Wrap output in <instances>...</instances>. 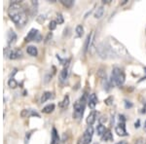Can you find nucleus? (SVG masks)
I'll return each instance as SVG.
<instances>
[{"label":"nucleus","instance_id":"obj_8","mask_svg":"<svg viewBox=\"0 0 146 144\" xmlns=\"http://www.w3.org/2000/svg\"><path fill=\"white\" fill-rule=\"evenodd\" d=\"M96 104H98V96H96V94H91L90 96H89V100H88L89 107L94 110Z\"/></svg>","mask_w":146,"mask_h":144},{"label":"nucleus","instance_id":"obj_12","mask_svg":"<svg viewBox=\"0 0 146 144\" xmlns=\"http://www.w3.org/2000/svg\"><path fill=\"white\" fill-rule=\"evenodd\" d=\"M68 73H69V71H68V67L67 66L63 67L62 70L60 73V81H62V82L66 81V79H67V77H68Z\"/></svg>","mask_w":146,"mask_h":144},{"label":"nucleus","instance_id":"obj_17","mask_svg":"<svg viewBox=\"0 0 146 144\" xmlns=\"http://www.w3.org/2000/svg\"><path fill=\"white\" fill-rule=\"evenodd\" d=\"M52 98H53V94H52L51 92H45V93L42 94L41 100H40V102L44 103V102H46L47 100H49Z\"/></svg>","mask_w":146,"mask_h":144},{"label":"nucleus","instance_id":"obj_28","mask_svg":"<svg viewBox=\"0 0 146 144\" xmlns=\"http://www.w3.org/2000/svg\"><path fill=\"white\" fill-rule=\"evenodd\" d=\"M135 144H146V139L143 137H139L135 140Z\"/></svg>","mask_w":146,"mask_h":144},{"label":"nucleus","instance_id":"obj_33","mask_svg":"<svg viewBox=\"0 0 146 144\" xmlns=\"http://www.w3.org/2000/svg\"><path fill=\"white\" fill-rule=\"evenodd\" d=\"M145 127H146V122H145Z\"/></svg>","mask_w":146,"mask_h":144},{"label":"nucleus","instance_id":"obj_27","mask_svg":"<svg viewBox=\"0 0 146 144\" xmlns=\"http://www.w3.org/2000/svg\"><path fill=\"white\" fill-rule=\"evenodd\" d=\"M104 103L106 105H112V103H113V96H109V98H105L104 100Z\"/></svg>","mask_w":146,"mask_h":144},{"label":"nucleus","instance_id":"obj_23","mask_svg":"<svg viewBox=\"0 0 146 144\" xmlns=\"http://www.w3.org/2000/svg\"><path fill=\"white\" fill-rule=\"evenodd\" d=\"M84 33V28L82 25H77L76 27V34L78 37H81Z\"/></svg>","mask_w":146,"mask_h":144},{"label":"nucleus","instance_id":"obj_31","mask_svg":"<svg viewBox=\"0 0 146 144\" xmlns=\"http://www.w3.org/2000/svg\"><path fill=\"white\" fill-rule=\"evenodd\" d=\"M139 120H137V122H135V127H139Z\"/></svg>","mask_w":146,"mask_h":144},{"label":"nucleus","instance_id":"obj_26","mask_svg":"<svg viewBox=\"0 0 146 144\" xmlns=\"http://www.w3.org/2000/svg\"><path fill=\"white\" fill-rule=\"evenodd\" d=\"M56 25H58V23H56V21H51L50 25H49V28H50V30H54V29H56Z\"/></svg>","mask_w":146,"mask_h":144},{"label":"nucleus","instance_id":"obj_16","mask_svg":"<svg viewBox=\"0 0 146 144\" xmlns=\"http://www.w3.org/2000/svg\"><path fill=\"white\" fill-rule=\"evenodd\" d=\"M92 36H93V33H90L88 36H87L86 41H85V44H84V54H86L87 51H88V49L90 48V45L92 42Z\"/></svg>","mask_w":146,"mask_h":144},{"label":"nucleus","instance_id":"obj_20","mask_svg":"<svg viewBox=\"0 0 146 144\" xmlns=\"http://www.w3.org/2000/svg\"><path fill=\"white\" fill-rule=\"evenodd\" d=\"M107 131V129L106 127H105L104 126H103V125H98V127H96V133H98V134L100 136H102L103 134L105 133V131Z\"/></svg>","mask_w":146,"mask_h":144},{"label":"nucleus","instance_id":"obj_25","mask_svg":"<svg viewBox=\"0 0 146 144\" xmlns=\"http://www.w3.org/2000/svg\"><path fill=\"white\" fill-rule=\"evenodd\" d=\"M56 23H58V25L63 23V17L62 14H58V15H56Z\"/></svg>","mask_w":146,"mask_h":144},{"label":"nucleus","instance_id":"obj_13","mask_svg":"<svg viewBox=\"0 0 146 144\" xmlns=\"http://www.w3.org/2000/svg\"><path fill=\"white\" fill-rule=\"evenodd\" d=\"M7 40H8V45L13 44L14 42L17 40V35H16L15 32L13 30H10L8 33V36H7Z\"/></svg>","mask_w":146,"mask_h":144},{"label":"nucleus","instance_id":"obj_5","mask_svg":"<svg viewBox=\"0 0 146 144\" xmlns=\"http://www.w3.org/2000/svg\"><path fill=\"white\" fill-rule=\"evenodd\" d=\"M93 135H94V129L92 126H89L87 127L86 131H85L81 140H80V144H90Z\"/></svg>","mask_w":146,"mask_h":144},{"label":"nucleus","instance_id":"obj_7","mask_svg":"<svg viewBox=\"0 0 146 144\" xmlns=\"http://www.w3.org/2000/svg\"><path fill=\"white\" fill-rule=\"evenodd\" d=\"M4 54H5L6 56H8V58H10V60H18V58H22V56H23L22 52L20 50H12L8 52V49H6Z\"/></svg>","mask_w":146,"mask_h":144},{"label":"nucleus","instance_id":"obj_21","mask_svg":"<svg viewBox=\"0 0 146 144\" xmlns=\"http://www.w3.org/2000/svg\"><path fill=\"white\" fill-rule=\"evenodd\" d=\"M103 13H104V9H103V7L102 6L98 7V8L96 9V13H95V18L96 19H100L103 16Z\"/></svg>","mask_w":146,"mask_h":144},{"label":"nucleus","instance_id":"obj_15","mask_svg":"<svg viewBox=\"0 0 146 144\" xmlns=\"http://www.w3.org/2000/svg\"><path fill=\"white\" fill-rule=\"evenodd\" d=\"M27 52L28 55L31 56H36L38 55V51H37V48L35 46H28L27 48Z\"/></svg>","mask_w":146,"mask_h":144},{"label":"nucleus","instance_id":"obj_1","mask_svg":"<svg viewBox=\"0 0 146 144\" xmlns=\"http://www.w3.org/2000/svg\"><path fill=\"white\" fill-rule=\"evenodd\" d=\"M9 17L18 27H23L27 22V14L19 1L13 2L8 10Z\"/></svg>","mask_w":146,"mask_h":144},{"label":"nucleus","instance_id":"obj_4","mask_svg":"<svg viewBox=\"0 0 146 144\" xmlns=\"http://www.w3.org/2000/svg\"><path fill=\"white\" fill-rule=\"evenodd\" d=\"M116 133L119 136H128L129 133L126 129V118L124 115H119V123L115 127Z\"/></svg>","mask_w":146,"mask_h":144},{"label":"nucleus","instance_id":"obj_10","mask_svg":"<svg viewBox=\"0 0 146 144\" xmlns=\"http://www.w3.org/2000/svg\"><path fill=\"white\" fill-rule=\"evenodd\" d=\"M96 118H98V112H96V110H93L90 114H89L88 118L86 119L87 124H88L89 126L94 125V124H95V122H96Z\"/></svg>","mask_w":146,"mask_h":144},{"label":"nucleus","instance_id":"obj_2","mask_svg":"<svg viewBox=\"0 0 146 144\" xmlns=\"http://www.w3.org/2000/svg\"><path fill=\"white\" fill-rule=\"evenodd\" d=\"M86 102H87V94H84L83 96H82L80 100H78L76 102L74 103V106H73V118L76 120H79L83 117L84 111H85V106H86Z\"/></svg>","mask_w":146,"mask_h":144},{"label":"nucleus","instance_id":"obj_11","mask_svg":"<svg viewBox=\"0 0 146 144\" xmlns=\"http://www.w3.org/2000/svg\"><path fill=\"white\" fill-rule=\"evenodd\" d=\"M60 143V136L56 131V127H53L52 129V139H51V144H58Z\"/></svg>","mask_w":146,"mask_h":144},{"label":"nucleus","instance_id":"obj_6","mask_svg":"<svg viewBox=\"0 0 146 144\" xmlns=\"http://www.w3.org/2000/svg\"><path fill=\"white\" fill-rule=\"evenodd\" d=\"M42 39V36L40 35L39 31L35 28H32L30 29V31L28 32V34L25 37V41L27 42H30V41H36V42H40Z\"/></svg>","mask_w":146,"mask_h":144},{"label":"nucleus","instance_id":"obj_30","mask_svg":"<svg viewBox=\"0 0 146 144\" xmlns=\"http://www.w3.org/2000/svg\"><path fill=\"white\" fill-rule=\"evenodd\" d=\"M107 121V118L106 116H102L101 117V119H100V123H101V125H102V123H104V122H106Z\"/></svg>","mask_w":146,"mask_h":144},{"label":"nucleus","instance_id":"obj_14","mask_svg":"<svg viewBox=\"0 0 146 144\" xmlns=\"http://www.w3.org/2000/svg\"><path fill=\"white\" fill-rule=\"evenodd\" d=\"M101 140L102 141H112L113 140V135H112L110 129H107V131H105V133L101 136Z\"/></svg>","mask_w":146,"mask_h":144},{"label":"nucleus","instance_id":"obj_3","mask_svg":"<svg viewBox=\"0 0 146 144\" xmlns=\"http://www.w3.org/2000/svg\"><path fill=\"white\" fill-rule=\"evenodd\" d=\"M111 79H112V82L116 85V86L121 87L122 85L125 83V81H126V75H125L124 71L121 68L114 67L112 69Z\"/></svg>","mask_w":146,"mask_h":144},{"label":"nucleus","instance_id":"obj_29","mask_svg":"<svg viewBox=\"0 0 146 144\" xmlns=\"http://www.w3.org/2000/svg\"><path fill=\"white\" fill-rule=\"evenodd\" d=\"M125 107L128 109V108H131L133 107V103L131 101H128V100H125Z\"/></svg>","mask_w":146,"mask_h":144},{"label":"nucleus","instance_id":"obj_9","mask_svg":"<svg viewBox=\"0 0 146 144\" xmlns=\"http://www.w3.org/2000/svg\"><path fill=\"white\" fill-rule=\"evenodd\" d=\"M21 116L23 118H27V117H30V116H36V117H40V115L36 112L35 110L32 109H23L22 112H21Z\"/></svg>","mask_w":146,"mask_h":144},{"label":"nucleus","instance_id":"obj_18","mask_svg":"<svg viewBox=\"0 0 146 144\" xmlns=\"http://www.w3.org/2000/svg\"><path fill=\"white\" fill-rule=\"evenodd\" d=\"M55 110V104H49V105H46L45 107L42 109V112L43 113H46V114H50V113H52L53 111Z\"/></svg>","mask_w":146,"mask_h":144},{"label":"nucleus","instance_id":"obj_19","mask_svg":"<svg viewBox=\"0 0 146 144\" xmlns=\"http://www.w3.org/2000/svg\"><path fill=\"white\" fill-rule=\"evenodd\" d=\"M58 105H60V107L62 108V109H65V108H66L67 106L69 105V96H65L64 98H63V100Z\"/></svg>","mask_w":146,"mask_h":144},{"label":"nucleus","instance_id":"obj_24","mask_svg":"<svg viewBox=\"0 0 146 144\" xmlns=\"http://www.w3.org/2000/svg\"><path fill=\"white\" fill-rule=\"evenodd\" d=\"M8 85H9V87H11V88H16V87L18 86V83L16 82L15 79H13V78H12V79L9 80Z\"/></svg>","mask_w":146,"mask_h":144},{"label":"nucleus","instance_id":"obj_32","mask_svg":"<svg viewBox=\"0 0 146 144\" xmlns=\"http://www.w3.org/2000/svg\"><path fill=\"white\" fill-rule=\"evenodd\" d=\"M116 144H128V143H127V141L123 140V141H119V142L116 143Z\"/></svg>","mask_w":146,"mask_h":144},{"label":"nucleus","instance_id":"obj_22","mask_svg":"<svg viewBox=\"0 0 146 144\" xmlns=\"http://www.w3.org/2000/svg\"><path fill=\"white\" fill-rule=\"evenodd\" d=\"M60 3L66 8H71L72 5L74 4V1L73 0H60Z\"/></svg>","mask_w":146,"mask_h":144}]
</instances>
